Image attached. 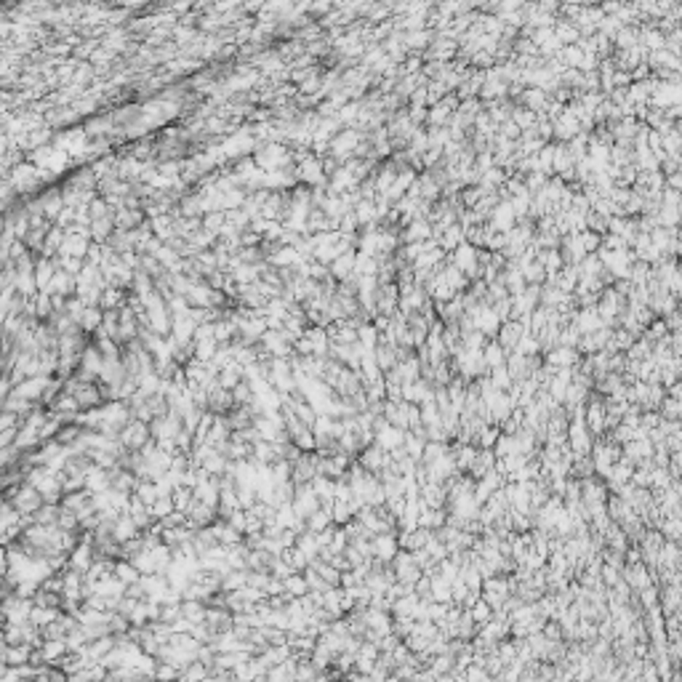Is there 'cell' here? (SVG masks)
I'll use <instances>...</instances> for the list:
<instances>
[{
	"label": "cell",
	"instance_id": "cell-1",
	"mask_svg": "<svg viewBox=\"0 0 682 682\" xmlns=\"http://www.w3.org/2000/svg\"><path fill=\"white\" fill-rule=\"evenodd\" d=\"M118 440H121V445L125 448V451H142V448L152 440L149 424L147 421H142V418H128V421L121 427V432H118Z\"/></svg>",
	"mask_w": 682,
	"mask_h": 682
},
{
	"label": "cell",
	"instance_id": "cell-2",
	"mask_svg": "<svg viewBox=\"0 0 682 682\" xmlns=\"http://www.w3.org/2000/svg\"><path fill=\"white\" fill-rule=\"evenodd\" d=\"M392 573H395V578L397 581H402V584H411L414 587V581L418 578V575L424 573L418 565H416L414 560V552H405V549H397V554L392 557Z\"/></svg>",
	"mask_w": 682,
	"mask_h": 682
},
{
	"label": "cell",
	"instance_id": "cell-3",
	"mask_svg": "<svg viewBox=\"0 0 682 682\" xmlns=\"http://www.w3.org/2000/svg\"><path fill=\"white\" fill-rule=\"evenodd\" d=\"M522 334H525V325H522L520 320H504L501 325H498V331H496V341L504 347V352H512V349L517 347V341L522 339Z\"/></svg>",
	"mask_w": 682,
	"mask_h": 682
},
{
	"label": "cell",
	"instance_id": "cell-4",
	"mask_svg": "<svg viewBox=\"0 0 682 682\" xmlns=\"http://www.w3.org/2000/svg\"><path fill=\"white\" fill-rule=\"evenodd\" d=\"M397 533H376L371 538V554L381 562H392V557L397 554Z\"/></svg>",
	"mask_w": 682,
	"mask_h": 682
},
{
	"label": "cell",
	"instance_id": "cell-5",
	"mask_svg": "<svg viewBox=\"0 0 682 682\" xmlns=\"http://www.w3.org/2000/svg\"><path fill=\"white\" fill-rule=\"evenodd\" d=\"M307 592H309L307 578H304L301 571H294V573H288L285 578H282V594H288V597H301V594H307Z\"/></svg>",
	"mask_w": 682,
	"mask_h": 682
},
{
	"label": "cell",
	"instance_id": "cell-6",
	"mask_svg": "<svg viewBox=\"0 0 682 682\" xmlns=\"http://www.w3.org/2000/svg\"><path fill=\"white\" fill-rule=\"evenodd\" d=\"M482 362H485V368L491 371V368H496V365H504L507 362V352H504V347L498 344V341H485V347H482Z\"/></svg>",
	"mask_w": 682,
	"mask_h": 682
},
{
	"label": "cell",
	"instance_id": "cell-7",
	"mask_svg": "<svg viewBox=\"0 0 682 682\" xmlns=\"http://www.w3.org/2000/svg\"><path fill=\"white\" fill-rule=\"evenodd\" d=\"M280 557L285 562H288V565H291V571H304V568L309 565V557L304 554V552H301V549L296 547V544H294V547H285V549H282Z\"/></svg>",
	"mask_w": 682,
	"mask_h": 682
},
{
	"label": "cell",
	"instance_id": "cell-8",
	"mask_svg": "<svg viewBox=\"0 0 682 682\" xmlns=\"http://www.w3.org/2000/svg\"><path fill=\"white\" fill-rule=\"evenodd\" d=\"M464 611H469V615L475 618V624H477V627H480V624H485V621H488V618L493 615V608H491L488 602L482 600V597H477V600L472 602L469 608H464Z\"/></svg>",
	"mask_w": 682,
	"mask_h": 682
},
{
	"label": "cell",
	"instance_id": "cell-9",
	"mask_svg": "<svg viewBox=\"0 0 682 682\" xmlns=\"http://www.w3.org/2000/svg\"><path fill=\"white\" fill-rule=\"evenodd\" d=\"M658 414H661V418H680V414H682L680 400L667 395V397L661 400V405H658Z\"/></svg>",
	"mask_w": 682,
	"mask_h": 682
}]
</instances>
